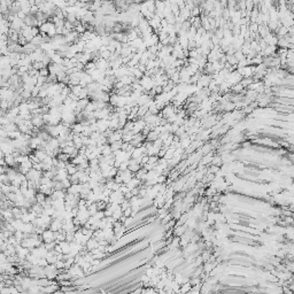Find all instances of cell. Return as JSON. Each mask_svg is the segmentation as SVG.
I'll return each mask as SVG.
<instances>
[{"mask_svg":"<svg viewBox=\"0 0 294 294\" xmlns=\"http://www.w3.org/2000/svg\"><path fill=\"white\" fill-rule=\"evenodd\" d=\"M41 238H43V241L45 244L52 242V241L56 240V233H55V231H52L51 229H47V230H44V232L41 235Z\"/></svg>","mask_w":294,"mask_h":294,"instance_id":"obj_1","label":"cell"},{"mask_svg":"<svg viewBox=\"0 0 294 294\" xmlns=\"http://www.w3.org/2000/svg\"><path fill=\"white\" fill-rule=\"evenodd\" d=\"M54 27H55V24L52 21H47V22L43 23V24L39 27V30H40V32H43V34H48L50 30H51L52 28H54Z\"/></svg>","mask_w":294,"mask_h":294,"instance_id":"obj_2","label":"cell"},{"mask_svg":"<svg viewBox=\"0 0 294 294\" xmlns=\"http://www.w3.org/2000/svg\"><path fill=\"white\" fill-rule=\"evenodd\" d=\"M97 247H99V241L95 238H93V237L89 239L88 242H86V245H85V248H86L89 252H91L92 249H94V248H97Z\"/></svg>","mask_w":294,"mask_h":294,"instance_id":"obj_3","label":"cell"},{"mask_svg":"<svg viewBox=\"0 0 294 294\" xmlns=\"http://www.w3.org/2000/svg\"><path fill=\"white\" fill-rule=\"evenodd\" d=\"M35 154L38 156V159H39L41 162L47 158V153H46L45 150H43V149H37L36 152H35Z\"/></svg>","mask_w":294,"mask_h":294,"instance_id":"obj_4","label":"cell"},{"mask_svg":"<svg viewBox=\"0 0 294 294\" xmlns=\"http://www.w3.org/2000/svg\"><path fill=\"white\" fill-rule=\"evenodd\" d=\"M122 144H123V140H117V141H114L110 144V147H111V150L115 152V150H118L122 148Z\"/></svg>","mask_w":294,"mask_h":294,"instance_id":"obj_5","label":"cell"},{"mask_svg":"<svg viewBox=\"0 0 294 294\" xmlns=\"http://www.w3.org/2000/svg\"><path fill=\"white\" fill-rule=\"evenodd\" d=\"M158 138H159V134H158L154 130H152V131L147 134V140H148V141H155Z\"/></svg>","mask_w":294,"mask_h":294,"instance_id":"obj_6","label":"cell"},{"mask_svg":"<svg viewBox=\"0 0 294 294\" xmlns=\"http://www.w3.org/2000/svg\"><path fill=\"white\" fill-rule=\"evenodd\" d=\"M46 66L44 64V62L43 61H35L34 63H32V68H35V69H37V70H41L43 68H45Z\"/></svg>","mask_w":294,"mask_h":294,"instance_id":"obj_7","label":"cell"},{"mask_svg":"<svg viewBox=\"0 0 294 294\" xmlns=\"http://www.w3.org/2000/svg\"><path fill=\"white\" fill-rule=\"evenodd\" d=\"M56 158H57L60 161H64V162H67V161L70 159V155H69V154H67V153L61 152L59 155H56Z\"/></svg>","mask_w":294,"mask_h":294,"instance_id":"obj_8","label":"cell"},{"mask_svg":"<svg viewBox=\"0 0 294 294\" xmlns=\"http://www.w3.org/2000/svg\"><path fill=\"white\" fill-rule=\"evenodd\" d=\"M113 154V150H111V147L109 146V145H105V147H104V150H102V155L104 156H109V155H111Z\"/></svg>","mask_w":294,"mask_h":294,"instance_id":"obj_9","label":"cell"},{"mask_svg":"<svg viewBox=\"0 0 294 294\" xmlns=\"http://www.w3.org/2000/svg\"><path fill=\"white\" fill-rule=\"evenodd\" d=\"M99 210V208H98V204H97V202H93L91 206H89V211H90V214L92 215H94L97 211Z\"/></svg>","mask_w":294,"mask_h":294,"instance_id":"obj_10","label":"cell"},{"mask_svg":"<svg viewBox=\"0 0 294 294\" xmlns=\"http://www.w3.org/2000/svg\"><path fill=\"white\" fill-rule=\"evenodd\" d=\"M95 68H97V63H95V61H89V62L85 64V71H86V70L95 69Z\"/></svg>","mask_w":294,"mask_h":294,"instance_id":"obj_11","label":"cell"},{"mask_svg":"<svg viewBox=\"0 0 294 294\" xmlns=\"http://www.w3.org/2000/svg\"><path fill=\"white\" fill-rule=\"evenodd\" d=\"M55 265H56V268H57L59 270L66 269V261H63V260H57V262L55 263Z\"/></svg>","mask_w":294,"mask_h":294,"instance_id":"obj_12","label":"cell"},{"mask_svg":"<svg viewBox=\"0 0 294 294\" xmlns=\"http://www.w3.org/2000/svg\"><path fill=\"white\" fill-rule=\"evenodd\" d=\"M62 185H63V188H64V190H68V188L73 185V183H71V181H70L69 178H66V179L62 181Z\"/></svg>","mask_w":294,"mask_h":294,"instance_id":"obj_13","label":"cell"},{"mask_svg":"<svg viewBox=\"0 0 294 294\" xmlns=\"http://www.w3.org/2000/svg\"><path fill=\"white\" fill-rule=\"evenodd\" d=\"M127 169H129V161H123V162H121V165H120L118 170H120V171H124V170H127Z\"/></svg>","mask_w":294,"mask_h":294,"instance_id":"obj_14","label":"cell"},{"mask_svg":"<svg viewBox=\"0 0 294 294\" xmlns=\"http://www.w3.org/2000/svg\"><path fill=\"white\" fill-rule=\"evenodd\" d=\"M90 1H91V2H92V1H93V0H90Z\"/></svg>","mask_w":294,"mask_h":294,"instance_id":"obj_15","label":"cell"}]
</instances>
